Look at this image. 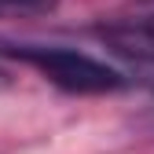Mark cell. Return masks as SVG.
Instances as JSON below:
<instances>
[{"label": "cell", "mask_w": 154, "mask_h": 154, "mask_svg": "<svg viewBox=\"0 0 154 154\" xmlns=\"http://www.w3.org/2000/svg\"><path fill=\"white\" fill-rule=\"evenodd\" d=\"M15 85V77H11V70H4V66H0V95H4L8 88Z\"/></svg>", "instance_id": "obj_4"}, {"label": "cell", "mask_w": 154, "mask_h": 154, "mask_svg": "<svg viewBox=\"0 0 154 154\" xmlns=\"http://www.w3.org/2000/svg\"><path fill=\"white\" fill-rule=\"evenodd\" d=\"M59 8V0H0V22H22V18H44Z\"/></svg>", "instance_id": "obj_3"}, {"label": "cell", "mask_w": 154, "mask_h": 154, "mask_svg": "<svg viewBox=\"0 0 154 154\" xmlns=\"http://www.w3.org/2000/svg\"><path fill=\"white\" fill-rule=\"evenodd\" d=\"M0 55H11V59L26 63L33 70H41L51 85H59L63 92H73V95H103V92H118L125 88V77L92 59L85 51H73V48H55V44H8L0 41Z\"/></svg>", "instance_id": "obj_1"}, {"label": "cell", "mask_w": 154, "mask_h": 154, "mask_svg": "<svg viewBox=\"0 0 154 154\" xmlns=\"http://www.w3.org/2000/svg\"><path fill=\"white\" fill-rule=\"evenodd\" d=\"M95 37L121 59L136 63V66H154V15L103 22L95 29Z\"/></svg>", "instance_id": "obj_2"}]
</instances>
